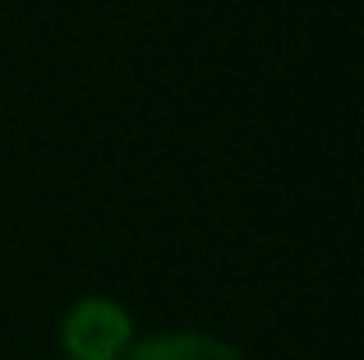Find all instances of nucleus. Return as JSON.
I'll use <instances>...</instances> for the list:
<instances>
[{
    "label": "nucleus",
    "instance_id": "obj_1",
    "mask_svg": "<svg viewBox=\"0 0 364 360\" xmlns=\"http://www.w3.org/2000/svg\"><path fill=\"white\" fill-rule=\"evenodd\" d=\"M134 342L129 309L107 296H83L60 319V346L65 360H120Z\"/></svg>",
    "mask_w": 364,
    "mask_h": 360
},
{
    "label": "nucleus",
    "instance_id": "obj_2",
    "mask_svg": "<svg viewBox=\"0 0 364 360\" xmlns=\"http://www.w3.org/2000/svg\"><path fill=\"white\" fill-rule=\"evenodd\" d=\"M120 360H245L240 346L222 342L213 333H148V337H134L129 351Z\"/></svg>",
    "mask_w": 364,
    "mask_h": 360
}]
</instances>
